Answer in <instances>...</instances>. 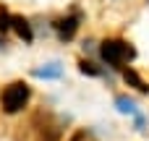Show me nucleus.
I'll use <instances>...</instances> for the list:
<instances>
[{
    "label": "nucleus",
    "mask_w": 149,
    "mask_h": 141,
    "mask_svg": "<svg viewBox=\"0 0 149 141\" xmlns=\"http://www.w3.org/2000/svg\"><path fill=\"white\" fill-rule=\"evenodd\" d=\"M100 58H102L110 68H123L128 60L136 58V50H134L128 42H123V39H105V42L100 44Z\"/></svg>",
    "instance_id": "obj_1"
},
{
    "label": "nucleus",
    "mask_w": 149,
    "mask_h": 141,
    "mask_svg": "<svg viewBox=\"0 0 149 141\" xmlns=\"http://www.w3.org/2000/svg\"><path fill=\"white\" fill-rule=\"evenodd\" d=\"M29 97H31V89H29L24 81H13L10 86L3 89V97H0L3 113H5V115H16V113H21V110L26 107Z\"/></svg>",
    "instance_id": "obj_2"
},
{
    "label": "nucleus",
    "mask_w": 149,
    "mask_h": 141,
    "mask_svg": "<svg viewBox=\"0 0 149 141\" xmlns=\"http://www.w3.org/2000/svg\"><path fill=\"white\" fill-rule=\"evenodd\" d=\"M79 24H81V16L76 13V16H65V18H60V21H55L52 26H55V31H58V37H60L63 42H68V39H73V34H76V29H79Z\"/></svg>",
    "instance_id": "obj_3"
},
{
    "label": "nucleus",
    "mask_w": 149,
    "mask_h": 141,
    "mask_svg": "<svg viewBox=\"0 0 149 141\" xmlns=\"http://www.w3.org/2000/svg\"><path fill=\"white\" fill-rule=\"evenodd\" d=\"M34 76L37 78H60L63 76V65L60 63H47L42 68H34Z\"/></svg>",
    "instance_id": "obj_4"
},
{
    "label": "nucleus",
    "mask_w": 149,
    "mask_h": 141,
    "mask_svg": "<svg viewBox=\"0 0 149 141\" xmlns=\"http://www.w3.org/2000/svg\"><path fill=\"white\" fill-rule=\"evenodd\" d=\"M115 110L118 113H123V115H141L139 113V107H136V102L131 99V97H115Z\"/></svg>",
    "instance_id": "obj_5"
},
{
    "label": "nucleus",
    "mask_w": 149,
    "mask_h": 141,
    "mask_svg": "<svg viewBox=\"0 0 149 141\" xmlns=\"http://www.w3.org/2000/svg\"><path fill=\"white\" fill-rule=\"evenodd\" d=\"M13 29H16V34H18L24 42H31V39H34V34H31V26H29V21H26V18H21V16H13Z\"/></svg>",
    "instance_id": "obj_6"
},
{
    "label": "nucleus",
    "mask_w": 149,
    "mask_h": 141,
    "mask_svg": "<svg viewBox=\"0 0 149 141\" xmlns=\"http://www.w3.org/2000/svg\"><path fill=\"white\" fill-rule=\"evenodd\" d=\"M123 78H126L128 86H134V89H139V92H149V86L144 84V78H141L134 68H126V71H123Z\"/></svg>",
    "instance_id": "obj_7"
},
{
    "label": "nucleus",
    "mask_w": 149,
    "mask_h": 141,
    "mask_svg": "<svg viewBox=\"0 0 149 141\" xmlns=\"http://www.w3.org/2000/svg\"><path fill=\"white\" fill-rule=\"evenodd\" d=\"M79 71H81L84 76H102V71H100L92 60H81V63H79Z\"/></svg>",
    "instance_id": "obj_8"
},
{
    "label": "nucleus",
    "mask_w": 149,
    "mask_h": 141,
    "mask_svg": "<svg viewBox=\"0 0 149 141\" xmlns=\"http://www.w3.org/2000/svg\"><path fill=\"white\" fill-rule=\"evenodd\" d=\"M8 29H13V16L0 13V31H8Z\"/></svg>",
    "instance_id": "obj_9"
},
{
    "label": "nucleus",
    "mask_w": 149,
    "mask_h": 141,
    "mask_svg": "<svg viewBox=\"0 0 149 141\" xmlns=\"http://www.w3.org/2000/svg\"><path fill=\"white\" fill-rule=\"evenodd\" d=\"M71 141H84V133H79V136H73Z\"/></svg>",
    "instance_id": "obj_10"
}]
</instances>
